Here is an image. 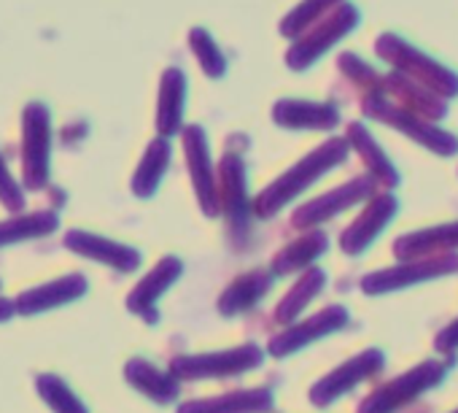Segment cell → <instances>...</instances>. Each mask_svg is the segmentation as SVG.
Segmentation results:
<instances>
[{
    "label": "cell",
    "mask_w": 458,
    "mask_h": 413,
    "mask_svg": "<svg viewBox=\"0 0 458 413\" xmlns=\"http://www.w3.org/2000/svg\"><path fill=\"white\" fill-rule=\"evenodd\" d=\"M65 246L73 249L81 257L98 260L103 265H111V268L122 271V273H132L140 265V257H138L135 249L122 246V244H114V241L100 238V236H92V233H84V230H71L65 236Z\"/></svg>",
    "instance_id": "14"
},
{
    "label": "cell",
    "mask_w": 458,
    "mask_h": 413,
    "mask_svg": "<svg viewBox=\"0 0 458 413\" xmlns=\"http://www.w3.org/2000/svg\"><path fill=\"white\" fill-rule=\"evenodd\" d=\"M167 162H170V143H167V138H159L146 149V154L140 159V168H138V173L132 178V192L138 197H151L157 192L162 176H165Z\"/></svg>",
    "instance_id": "27"
},
{
    "label": "cell",
    "mask_w": 458,
    "mask_h": 413,
    "mask_svg": "<svg viewBox=\"0 0 458 413\" xmlns=\"http://www.w3.org/2000/svg\"><path fill=\"white\" fill-rule=\"evenodd\" d=\"M340 4L343 0H302V4L281 22V33L286 39H297L305 28H310L316 20H321L327 12H332Z\"/></svg>",
    "instance_id": "30"
},
{
    "label": "cell",
    "mask_w": 458,
    "mask_h": 413,
    "mask_svg": "<svg viewBox=\"0 0 458 413\" xmlns=\"http://www.w3.org/2000/svg\"><path fill=\"white\" fill-rule=\"evenodd\" d=\"M273 410V391L270 389H246L221 394L213 400L186 402L178 413H265Z\"/></svg>",
    "instance_id": "18"
},
{
    "label": "cell",
    "mask_w": 458,
    "mask_h": 413,
    "mask_svg": "<svg viewBox=\"0 0 458 413\" xmlns=\"http://www.w3.org/2000/svg\"><path fill=\"white\" fill-rule=\"evenodd\" d=\"M364 114L372 116V119H380L383 125H388V127H394L399 133H404L407 138H412L415 143L426 146L428 151H434L439 157H453L458 151V138L453 133H447V130H442V127H437V125L399 108L396 103L386 100L383 92L364 98Z\"/></svg>",
    "instance_id": "3"
},
{
    "label": "cell",
    "mask_w": 458,
    "mask_h": 413,
    "mask_svg": "<svg viewBox=\"0 0 458 413\" xmlns=\"http://www.w3.org/2000/svg\"><path fill=\"white\" fill-rule=\"evenodd\" d=\"M375 52L386 63H391L396 68V73H402V76L423 84L426 90H431L442 100L458 95V73L450 71V68H445L442 63H437L434 57H428L426 52H420L418 47L407 44L402 36L383 33L377 39V44H375Z\"/></svg>",
    "instance_id": "2"
},
{
    "label": "cell",
    "mask_w": 458,
    "mask_h": 413,
    "mask_svg": "<svg viewBox=\"0 0 458 413\" xmlns=\"http://www.w3.org/2000/svg\"><path fill=\"white\" fill-rule=\"evenodd\" d=\"M329 249V238L324 233H308L302 238H297L294 244H289L273 262V271L278 276L284 273H294V271H302L305 265H310L313 260H318L324 252Z\"/></svg>",
    "instance_id": "26"
},
{
    "label": "cell",
    "mask_w": 458,
    "mask_h": 413,
    "mask_svg": "<svg viewBox=\"0 0 458 413\" xmlns=\"http://www.w3.org/2000/svg\"><path fill=\"white\" fill-rule=\"evenodd\" d=\"M437 348H439V351H453V348H458V322H453L447 330L439 332Z\"/></svg>",
    "instance_id": "35"
},
{
    "label": "cell",
    "mask_w": 458,
    "mask_h": 413,
    "mask_svg": "<svg viewBox=\"0 0 458 413\" xmlns=\"http://www.w3.org/2000/svg\"><path fill=\"white\" fill-rule=\"evenodd\" d=\"M183 146H186V159L191 168V181L194 192L199 197V205L208 217L218 214V194H216V173L210 168V154H208V141L202 127L191 125L183 130Z\"/></svg>",
    "instance_id": "12"
},
{
    "label": "cell",
    "mask_w": 458,
    "mask_h": 413,
    "mask_svg": "<svg viewBox=\"0 0 458 413\" xmlns=\"http://www.w3.org/2000/svg\"><path fill=\"white\" fill-rule=\"evenodd\" d=\"M189 41H191V52L197 55V60H199L202 71H205L210 79H218V76H224V73H226L224 55H221V49L216 47V41L210 39V33H208V30H202V28L191 30V33H189Z\"/></svg>",
    "instance_id": "32"
},
{
    "label": "cell",
    "mask_w": 458,
    "mask_h": 413,
    "mask_svg": "<svg viewBox=\"0 0 458 413\" xmlns=\"http://www.w3.org/2000/svg\"><path fill=\"white\" fill-rule=\"evenodd\" d=\"M183 95H186V76L178 68H167L162 76L159 90V111H157V127L167 138L181 127L183 114Z\"/></svg>",
    "instance_id": "23"
},
{
    "label": "cell",
    "mask_w": 458,
    "mask_h": 413,
    "mask_svg": "<svg viewBox=\"0 0 458 413\" xmlns=\"http://www.w3.org/2000/svg\"><path fill=\"white\" fill-rule=\"evenodd\" d=\"M324 284H327V273L324 271H308L297 284H294V289L284 297V303L278 305V322H294L300 314H302V308L324 289Z\"/></svg>",
    "instance_id": "29"
},
{
    "label": "cell",
    "mask_w": 458,
    "mask_h": 413,
    "mask_svg": "<svg viewBox=\"0 0 458 413\" xmlns=\"http://www.w3.org/2000/svg\"><path fill=\"white\" fill-rule=\"evenodd\" d=\"M383 90H388L394 98L402 100L399 108H404V111L431 122V125L445 119V114H447V103L439 95H434L423 84H418V82H412V79H407V76H402L396 71L383 79Z\"/></svg>",
    "instance_id": "15"
},
{
    "label": "cell",
    "mask_w": 458,
    "mask_h": 413,
    "mask_svg": "<svg viewBox=\"0 0 458 413\" xmlns=\"http://www.w3.org/2000/svg\"><path fill=\"white\" fill-rule=\"evenodd\" d=\"M181 273V262L175 257H165L138 287L135 292H130V300H127V308L146 316V322H154L157 319V311H154V303L159 300V295L178 279Z\"/></svg>",
    "instance_id": "19"
},
{
    "label": "cell",
    "mask_w": 458,
    "mask_h": 413,
    "mask_svg": "<svg viewBox=\"0 0 458 413\" xmlns=\"http://www.w3.org/2000/svg\"><path fill=\"white\" fill-rule=\"evenodd\" d=\"M383 367V354L377 348H367L361 351L359 357L348 359L345 365H340L337 370H332L327 378H321L313 391H310V400L316 405H329L332 400L343 397L345 391H351L356 383H361L364 378H369L372 373H377Z\"/></svg>",
    "instance_id": "10"
},
{
    "label": "cell",
    "mask_w": 458,
    "mask_h": 413,
    "mask_svg": "<svg viewBox=\"0 0 458 413\" xmlns=\"http://www.w3.org/2000/svg\"><path fill=\"white\" fill-rule=\"evenodd\" d=\"M38 391L55 413H87L84 402L57 375H38Z\"/></svg>",
    "instance_id": "31"
},
{
    "label": "cell",
    "mask_w": 458,
    "mask_h": 413,
    "mask_svg": "<svg viewBox=\"0 0 458 413\" xmlns=\"http://www.w3.org/2000/svg\"><path fill=\"white\" fill-rule=\"evenodd\" d=\"M218 184H221V189L216 194H218V202H224V211L229 217L243 214L246 211V170L238 157L226 154L221 159Z\"/></svg>",
    "instance_id": "24"
},
{
    "label": "cell",
    "mask_w": 458,
    "mask_h": 413,
    "mask_svg": "<svg viewBox=\"0 0 458 413\" xmlns=\"http://www.w3.org/2000/svg\"><path fill=\"white\" fill-rule=\"evenodd\" d=\"M14 314V305L9 303V300H4V297H0V322H6L9 316Z\"/></svg>",
    "instance_id": "36"
},
{
    "label": "cell",
    "mask_w": 458,
    "mask_h": 413,
    "mask_svg": "<svg viewBox=\"0 0 458 413\" xmlns=\"http://www.w3.org/2000/svg\"><path fill=\"white\" fill-rule=\"evenodd\" d=\"M265 359L262 348L249 343L241 348H229L218 354H199V357H178L170 365L173 378H216V375H235L257 367Z\"/></svg>",
    "instance_id": "6"
},
{
    "label": "cell",
    "mask_w": 458,
    "mask_h": 413,
    "mask_svg": "<svg viewBox=\"0 0 458 413\" xmlns=\"http://www.w3.org/2000/svg\"><path fill=\"white\" fill-rule=\"evenodd\" d=\"M345 141H348V146H353V149L361 154L364 165L369 168V178H372L377 186L394 189V186L399 184L396 168L391 165V159L383 154V149L375 143V138L369 135V130H367L364 125L353 122V125L348 127V138H345Z\"/></svg>",
    "instance_id": "21"
},
{
    "label": "cell",
    "mask_w": 458,
    "mask_h": 413,
    "mask_svg": "<svg viewBox=\"0 0 458 413\" xmlns=\"http://www.w3.org/2000/svg\"><path fill=\"white\" fill-rule=\"evenodd\" d=\"M340 71L353 82V84H359L361 90H367L369 95H380L383 92V76L372 68V65H367L361 57H356V55H343L340 57Z\"/></svg>",
    "instance_id": "33"
},
{
    "label": "cell",
    "mask_w": 458,
    "mask_h": 413,
    "mask_svg": "<svg viewBox=\"0 0 458 413\" xmlns=\"http://www.w3.org/2000/svg\"><path fill=\"white\" fill-rule=\"evenodd\" d=\"M345 324H348V311L343 305H329L321 314H316V316L305 319L302 324H294L292 330L278 335L270 343V354L273 357L294 354L297 348H302V346H308V343H313V340H318V338H324V335H329V332H335V330H340Z\"/></svg>",
    "instance_id": "13"
},
{
    "label": "cell",
    "mask_w": 458,
    "mask_h": 413,
    "mask_svg": "<svg viewBox=\"0 0 458 413\" xmlns=\"http://www.w3.org/2000/svg\"><path fill=\"white\" fill-rule=\"evenodd\" d=\"M396 209H399V200L391 194V192H383L377 194L367 209L361 211V217L345 230L340 246L345 254H361L386 228L388 222L396 217Z\"/></svg>",
    "instance_id": "11"
},
{
    "label": "cell",
    "mask_w": 458,
    "mask_h": 413,
    "mask_svg": "<svg viewBox=\"0 0 458 413\" xmlns=\"http://www.w3.org/2000/svg\"><path fill=\"white\" fill-rule=\"evenodd\" d=\"M377 184L369 178V176H361V178H353L316 200H310L308 205H302V209L294 214V228H310V225H318V222H327L332 217H337L340 211L351 209V205L361 202L364 197L372 194Z\"/></svg>",
    "instance_id": "9"
},
{
    "label": "cell",
    "mask_w": 458,
    "mask_h": 413,
    "mask_svg": "<svg viewBox=\"0 0 458 413\" xmlns=\"http://www.w3.org/2000/svg\"><path fill=\"white\" fill-rule=\"evenodd\" d=\"M22 165L25 184L41 189L49 176V108L30 103L22 116Z\"/></svg>",
    "instance_id": "7"
},
{
    "label": "cell",
    "mask_w": 458,
    "mask_h": 413,
    "mask_svg": "<svg viewBox=\"0 0 458 413\" xmlns=\"http://www.w3.org/2000/svg\"><path fill=\"white\" fill-rule=\"evenodd\" d=\"M450 249H458V222L439 225L431 230H418L394 244V252L399 260H423L437 254H450Z\"/></svg>",
    "instance_id": "17"
},
{
    "label": "cell",
    "mask_w": 458,
    "mask_h": 413,
    "mask_svg": "<svg viewBox=\"0 0 458 413\" xmlns=\"http://www.w3.org/2000/svg\"><path fill=\"white\" fill-rule=\"evenodd\" d=\"M57 214L55 211H38V214H28L20 219H9L0 222V246H9L25 238H38V236H49L57 228Z\"/></svg>",
    "instance_id": "28"
},
{
    "label": "cell",
    "mask_w": 458,
    "mask_h": 413,
    "mask_svg": "<svg viewBox=\"0 0 458 413\" xmlns=\"http://www.w3.org/2000/svg\"><path fill=\"white\" fill-rule=\"evenodd\" d=\"M124 373H127L130 383H132L135 389H140L146 397H151L154 402L167 405V402H173V400L178 397L175 381L167 378L165 373H159L157 367H151L146 359H130V365H127Z\"/></svg>",
    "instance_id": "25"
},
{
    "label": "cell",
    "mask_w": 458,
    "mask_h": 413,
    "mask_svg": "<svg viewBox=\"0 0 458 413\" xmlns=\"http://www.w3.org/2000/svg\"><path fill=\"white\" fill-rule=\"evenodd\" d=\"M359 22H361V14H359L356 6H351V4L337 6L318 28H313L305 39H300V41L289 49V55H286L289 68H292V71H305V68H310V65H313L321 55H327L337 41H343L351 30H356Z\"/></svg>",
    "instance_id": "4"
},
{
    "label": "cell",
    "mask_w": 458,
    "mask_h": 413,
    "mask_svg": "<svg viewBox=\"0 0 458 413\" xmlns=\"http://www.w3.org/2000/svg\"><path fill=\"white\" fill-rule=\"evenodd\" d=\"M348 141L345 138H332L321 143L316 151H310L305 159H300L292 170H286L278 181H273L254 202V211L259 217H273L278 214L289 200H294L300 192H305L310 184H316L324 173L337 168L348 157Z\"/></svg>",
    "instance_id": "1"
},
{
    "label": "cell",
    "mask_w": 458,
    "mask_h": 413,
    "mask_svg": "<svg viewBox=\"0 0 458 413\" xmlns=\"http://www.w3.org/2000/svg\"><path fill=\"white\" fill-rule=\"evenodd\" d=\"M0 202H4L12 214L22 211V205H25V194H22L20 184L14 181V176L9 173L4 157H0Z\"/></svg>",
    "instance_id": "34"
},
{
    "label": "cell",
    "mask_w": 458,
    "mask_h": 413,
    "mask_svg": "<svg viewBox=\"0 0 458 413\" xmlns=\"http://www.w3.org/2000/svg\"><path fill=\"white\" fill-rule=\"evenodd\" d=\"M458 271V254H437V257H426L410 265H399V268H388V271H377L372 276H367L361 281V289L367 295H380V292H394V289H404L428 279H439V276H450Z\"/></svg>",
    "instance_id": "8"
},
{
    "label": "cell",
    "mask_w": 458,
    "mask_h": 413,
    "mask_svg": "<svg viewBox=\"0 0 458 413\" xmlns=\"http://www.w3.org/2000/svg\"><path fill=\"white\" fill-rule=\"evenodd\" d=\"M273 116L289 130H332L340 122V111L335 106L313 100H281Z\"/></svg>",
    "instance_id": "16"
},
{
    "label": "cell",
    "mask_w": 458,
    "mask_h": 413,
    "mask_svg": "<svg viewBox=\"0 0 458 413\" xmlns=\"http://www.w3.org/2000/svg\"><path fill=\"white\" fill-rule=\"evenodd\" d=\"M84 292H87V281H84V276L73 273V276H65V279L52 281V284H47V287H38V289L22 292V295H20V300H17V311H20V314H38V311H49V308L65 305V303H71V300H79Z\"/></svg>",
    "instance_id": "20"
},
{
    "label": "cell",
    "mask_w": 458,
    "mask_h": 413,
    "mask_svg": "<svg viewBox=\"0 0 458 413\" xmlns=\"http://www.w3.org/2000/svg\"><path fill=\"white\" fill-rule=\"evenodd\" d=\"M445 378V365L442 362H423L412 370H407L404 375L388 381L386 386L375 389L359 408V413H394L396 408H404L407 402H412L418 394H423L426 389L437 386Z\"/></svg>",
    "instance_id": "5"
},
{
    "label": "cell",
    "mask_w": 458,
    "mask_h": 413,
    "mask_svg": "<svg viewBox=\"0 0 458 413\" xmlns=\"http://www.w3.org/2000/svg\"><path fill=\"white\" fill-rule=\"evenodd\" d=\"M455 413H458V410H455Z\"/></svg>",
    "instance_id": "37"
},
{
    "label": "cell",
    "mask_w": 458,
    "mask_h": 413,
    "mask_svg": "<svg viewBox=\"0 0 458 413\" xmlns=\"http://www.w3.org/2000/svg\"><path fill=\"white\" fill-rule=\"evenodd\" d=\"M270 287H273V276H267L265 271H251L226 287V292L218 300V311L224 316H235V314L251 308L259 297H265L270 292Z\"/></svg>",
    "instance_id": "22"
}]
</instances>
